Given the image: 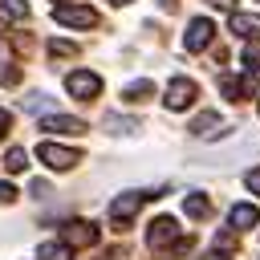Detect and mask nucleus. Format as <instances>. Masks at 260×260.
Wrapping results in <instances>:
<instances>
[{
	"mask_svg": "<svg viewBox=\"0 0 260 260\" xmlns=\"http://www.w3.org/2000/svg\"><path fill=\"white\" fill-rule=\"evenodd\" d=\"M219 89H223V98H228V102H240V98H244V89H240V81H236V77H223V81H219Z\"/></svg>",
	"mask_w": 260,
	"mask_h": 260,
	"instance_id": "obj_20",
	"label": "nucleus"
},
{
	"mask_svg": "<svg viewBox=\"0 0 260 260\" xmlns=\"http://www.w3.org/2000/svg\"><path fill=\"white\" fill-rule=\"evenodd\" d=\"M65 89H69L77 102H93V98L102 93V77L89 73V69H73V73L65 77Z\"/></svg>",
	"mask_w": 260,
	"mask_h": 260,
	"instance_id": "obj_4",
	"label": "nucleus"
},
{
	"mask_svg": "<svg viewBox=\"0 0 260 260\" xmlns=\"http://www.w3.org/2000/svg\"><path fill=\"white\" fill-rule=\"evenodd\" d=\"M106 126H114L118 134H122V130H138V122H134V118H106Z\"/></svg>",
	"mask_w": 260,
	"mask_h": 260,
	"instance_id": "obj_22",
	"label": "nucleus"
},
{
	"mask_svg": "<svg viewBox=\"0 0 260 260\" xmlns=\"http://www.w3.org/2000/svg\"><path fill=\"white\" fill-rule=\"evenodd\" d=\"M110 4H118V8H122V4H130V0H110Z\"/></svg>",
	"mask_w": 260,
	"mask_h": 260,
	"instance_id": "obj_29",
	"label": "nucleus"
},
{
	"mask_svg": "<svg viewBox=\"0 0 260 260\" xmlns=\"http://www.w3.org/2000/svg\"><path fill=\"white\" fill-rule=\"evenodd\" d=\"M158 4H162V8H167V12H175V0H158Z\"/></svg>",
	"mask_w": 260,
	"mask_h": 260,
	"instance_id": "obj_28",
	"label": "nucleus"
},
{
	"mask_svg": "<svg viewBox=\"0 0 260 260\" xmlns=\"http://www.w3.org/2000/svg\"><path fill=\"white\" fill-rule=\"evenodd\" d=\"M41 130H49V134H85L89 126L81 118H69V114H49V118H41Z\"/></svg>",
	"mask_w": 260,
	"mask_h": 260,
	"instance_id": "obj_9",
	"label": "nucleus"
},
{
	"mask_svg": "<svg viewBox=\"0 0 260 260\" xmlns=\"http://www.w3.org/2000/svg\"><path fill=\"white\" fill-rule=\"evenodd\" d=\"M53 20L65 24V28H93L98 12L89 4H53Z\"/></svg>",
	"mask_w": 260,
	"mask_h": 260,
	"instance_id": "obj_3",
	"label": "nucleus"
},
{
	"mask_svg": "<svg viewBox=\"0 0 260 260\" xmlns=\"http://www.w3.org/2000/svg\"><path fill=\"white\" fill-rule=\"evenodd\" d=\"M4 167H8L12 175H20V171L28 167V150H24V146H12V150L4 154Z\"/></svg>",
	"mask_w": 260,
	"mask_h": 260,
	"instance_id": "obj_17",
	"label": "nucleus"
},
{
	"mask_svg": "<svg viewBox=\"0 0 260 260\" xmlns=\"http://www.w3.org/2000/svg\"><path fill=\"white\" fill-rule=\"evenodd\" d=\"M199 98V85L191 81V77H171V85H167V110H187L191 102Z\"/></svg>",
	"mask_w": 260,
	"mask_h": 260,
	"instance_id": "obj_6",
	"label": "nucleus"
},
{
	"mask_svg": "<svg viewBox=\"0 0 260 260\" xmlns=\"http://www.w3.org/2000/svg\"><path fill=\"white\" fill-rule=\"evenodd\" d=\"M61 244H69V248H93L98 244V223H89V219L61 223Z\"/></svg>",
	"mask_w": 260,
	"mask_h": 260,
	"instance_id": "obj_5",
	"label": "nucleus"
},
{
	"mask_svg": "<svg viewBox=\"0 0 260 260\" xmlns=\"http://www.w3.org/2000/svg\"><path fill=\"white\" fill-rule=\"evenodd\" d=\"M228 28H232L236 37H260V16H248V12H232Z\"/></svg>",
	"mask_w": 260,
	"mask_h": 260,
	"instance_id": "obj_12",
	"label": "nucleus"
},
{
	"mask_svg": "<svg viewBox=\"0 0 260 260\" xmlns=\"http://www.w3.org/2000/svg\"><path fill=\"white\" fill-rule=\"evenodd\" d=\"M211 37H215V24H211L207 16H195V20L187 24L183 45H187V53H199V49H207V45H211Z\"/></svg>",
	"mask_w": 260,
	"mask_h": 260,
	"instance_id": "obj_8",
	"label": "nucleus"
},
{
	"mask_svg": "<svg viewBox=\"0 0 260 260\" xmlns=\"http://www.w3.org/2000/svg\"><path fill=\"white\" fill-rule=\"evenodd\" d=\"M179 236H183V232H179V223H175L171 215H158V219L146 228V244H150V248H171Z\"/></svg>",
	"mask_w": 260,
	"mask_h": 260,
	"instance_id": "obj_7",
	"label": "nucleus"
},
{
	"mask_svg": "<svg viewBox=\"0 0 260 260\" xmlns=\"http://www.w3.org/2000/svg\"><path fill=\"white\" fill-rule=\"evenodd\" d=\"M8 126H12V118H8V110H0V138L8 134Z\"/></svg>",
	"mask_w": 260,
	"mask_h": 260,
	"instance_id": "obj_26",
	"label": "nucleus"
},
{
	"mask_svg": "<svg viewBox=\"0 0 260 260\" xmlns=\"http://www.w3.org/2000/svg\"><path fill=\"white\" fill-rule=\"evenodd\" d=\"M228 223H232L236 232H244V228H256V223H260V207H252V203H236V207L228 211Z\"/></svg>",
	"mask_w": 260,
	"mask_h": 260,
	"instance_id": "obj_11",
	"label": "nucleus"
},
{
	"mask_svg": "<svg viewBox=\"0 0 260 260\" xmlns=\"http://www.w3.org/2000/svg\"><path fill=\"white\" fill-rule=\"evenodd\" d=\"M49 57H77V45H73V41H57V37H53V41H49Z\"/></svg>",
	"mask_w": 260,
	"mask_h": 260,
	"instance_id": "obj_19",
	"label": "nucleus"
},
{
	"mask_svg": "<svg viewBox=\"0 0 260 260\" xmlns=\"http://www.w3.org/2000/svg\"><path fill=\"white\" fill-rule=\"evenodd\" d=\"M16 199V187L12 183H0V203H12Z\"/></svg>",
	"mask_w": 260,
	"mask_h": 260,
	"instance_id": "obj_25",
	"label": "nucleus"
},
{
	"mask_svg": "<svg viewBox=\"0 0 260 260\" xmlns=\"http://www.w3.org/2000/svg\"><path fill=\"white\" fill-rule=\"evenodd\" d=\"M244 183H248V191H256V195H260V167H256V171H248V175H244Z\"/></svg>",
	"mask_w": 260,
	"mask_h": 260,
	"instance_id": "obj_24",
	"label": "nucleus"
},
{
	"mask_svg": "<svg viewBox=\"0 0 260 260\" xmlns=\"http://www.w3.org/2000/svg\"><path fill=\"white\" fill-rule=\"evenodd\" d=\"M146 199H158V195H154V191H126V195H118V199L110 203V223H114V232H126L130 219L138 215V207H142Z\"/></svg>",
	"mask_w": 260,
	"mask_h": 260,
	"instance_id": "obj_1",
	"label": "nucleus"
},
{
	"mask_svg": "<svg viewBox=\"0 0 260 260\" xmlns=\"http://www.w3.org/2000/svg\"><path fill=\"white\" fill-rule=\"evenodd\" d=\"M191 134H195V138H215V134H223V118H219L215 110H203V114L191 122Z\"/></svg>",
	"mask_w": 260,
	"mask_h": 260,
	"instance_id": "obj_10",
	"label": "nucleus"
},
{
	"mask_svg": "<svg viewBox=\"0 0 260 260\" xmlns=\"http://www.w3.org/2000/svg\"><path fill=\"white\" fill-rule=\"evenodd\" d=\"M24 77V69L20 65H0V85H16Z\"/></svg>",
	"mask_w": 260,
	"mask_h": 260,
	"instance_id": "obj_21",
	"label": "nucleus"
},
{
	"mask_svg": "<svg viewBox=\"0 0 260 260\" xmlns=\"http://www.w3.org/2000/svg\"><path fill=\"white\" fill-rule=\"evenodd\" d=\"M37 260H73V248L69 244H57V240H45L37 248Z\"/></svg>",
	"mask_w": 260,
	"mask_h": 260,
	"instance_id": "obj_14",
	"label": "nucleus"
},
{
	"mask_svg": "<svg viewBox=\"0 0 260 260\" xmlns=\"http://www.w3.org/2000/svg\"><path fill=\"white\" fill-rule=\"evenodd\" d=\"M215 8H223V12H236V0H211Z\"/></svg>",
	"mask_w": 260,
	"mask_h": 260,
	"instance_id": "obj_27",
	"label": "nucleus"
},
{
	"mask_svg": "<svg viewBox=\"0 0 260 260\" xmlns=\"http://www.w3.org/2000/svg\"><path fill=\"white\" fill-rule=\"evenodd\" d=\"M244 61L252 65V61H260V37H252V45L244 49Z\"/></svg>",
	"mask_w": 260,
	"mask_h": 260,
	"instance_id": "obj_23",
	"label": "nucleus"
},
{
	"mask_svg": "<svg viewBox=\"0 0 260 260\" xmlns=\"http://www.w3.org/2000/svg\"><path fill=\"white\" fill-rule=\"evenodd\" d=\"M146 98H154V81H130L126 89H122V102H146Z\"/></svg>",
	"mask_w": 260,
	"mask_h": 260,
	"instance_id": "obj_15",
	"label": "nucleus"
},
{
	"mask_svg": "<svg viewBox=\"0 0 260 260\" xmlns=\"http://www.w3.org/2000/svg\"><path fill=\"white\" fill-rule=\"evenodd\" d=\"M37 158H41L49 171H73V167L81 162V150L57 146V142H41V146H37Z\"/></svg>",
	"mask_w": 260,
	"mask_h": 260,
	"instance_id": "obj_2",
	"label": "nucleus"
},
{
	"mask_svg": "<svg viewBox=\"0 0 260 260\" xmlns=\"http://www.w3.org/2000/svg\"><path fill=\"white\" fill-rule=\"evenodd\" d=\"M28 16V0H0V20H24Z\"/></svg>",
	"mask_w": 260,
	"mask_h": 260,
	"instance_id": "obj_16",
	"label": "nucleus"
},
{
	"mask_svg": "<svg viewBox=\"0 0 260 260\" xmlns=\"http://www.w3.org/2000/svg\"><path fill=\"white\" fill-rule=\"evenodd\" d=\"M240 89H244V98H248V93H260V65H256V61L248 65V73H244Z\"/></svg>",
	"mask_w": 260,
	"mask_h": 260,
	"instance_id": "obj_18",
	"label": "nucleus"
},
{
	"mask_svg": "<svg viewBox=\"0 0 260 260\" xmlns=\"http://www.w3.org/2000/svg\"><path fill=\"white\" fill-rule=\"evenodd\" d=\"M183 211H187L191 219H207V215H211V203H207V195H199V191H191V195L183 199Z\"/></svg>",
	"mask_w": 260,
	"mask_h": 260,
	"instance_id": "obj_13",
	"label": "nucleus"
}]
</instances>
